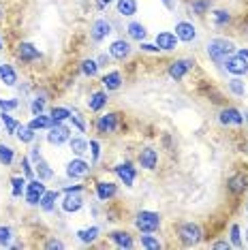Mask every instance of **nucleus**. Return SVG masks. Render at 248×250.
I'll list each match as a JSON object with an SVG mask.
<instances>
[{"instance_id": "obj_63", "label": "nucleus", "mask_w": 248, "mask_h": 250, "mask_svg": "<svg viewBox=\"0 0 248 250\" xmlns=\"http://www.w3.org/2000/svg\"><path fill=\"white\" fill-rule=\"evenodd\" d=\"M0 64H2V62H0Z\"/></svg>"}, {"instance_id": "obj_58", "label": "nucleus", "mask_w": 248, "mask_h": 250, "mask_svg": "<svg viewBox=\"0 0 248 250\" xmlns=\"http://www.w3.org/2000/svg\"><path fill=\"white\" fill-rule=\"evenodd\" d=\"M4 49V39H2V35H0V52Z\"/></svg>"}, {"instance_id": "obj_41", "label": "nucleus", "mask_w": 248, "mask_h": 250, "mask_svg": "<svg viewBox=\"0 0 248 250\" xmlns=\"http://www.w3.org/2000/svg\"><path fill=\"white\" fill-rule=\"evenodd\" d=\"M227 88H229V92L233 96H238V99L246 96V83H244V79L242 77H231L227 82Z\"/></svg>"}, {"instance_id": "obj_4", "label": "nucleus", "mask_w": 248, "mask_h": 250, "mask_svg": "<svg viewBox=\"0 0 248 250\" xmlns=\"http://www.w3.org/2000/svg\"><path fill=\"white\" fill-rule=\"evenodd\" d=\"M92 163H88L83 156H73L69 163L64 165V175L69 178L71 182H80V180H86L90 173H92Z\"/></svg>"}, {"instance_id": "obj_18", "label": "nucleus", "mask_w": 248, "mask_h": 250, "mask_svg": "<svg viewBox=\"0 0 248 250\" xmlns=\"http://www.w3.org/2000/svg\"><path fill=\"white\" fill-rule=\"evenodd\" d=\"M107 240H109L111 244H114L116 248H135L137 246V242H135V237L131 235V231H126V229H114V231H109L107 233Z\"/></svg>"}, {"instance_id": "obj_32", "label": "nucleus", "mask_w": 248, "mask_h": 250, "mask_svg": "<svg viewBox=\"0 0 248 250\" xmlns=\"http://www.w3.org/2000/svg\"><path fill=\"white\" fill-rule=\"evenodd\" d=\"M35 175H37L39 180H43V182H49V180H54L56 171H54L52 165H49V163L41 156V158H39V161L35 163Z\"/></svg>"}, {"instance_id": "obj_3", "label": "nucleus", "mask_w": 248, "mask_h": 250, "mask_svg": "<svg viewBox=\"0 0 248 250\" xmlns=\"http://www.w3.org/2000/svg\"><path fill=\"white\" fill-rule=\"evenodd\" d=\"M133 225L139 233H156L163 227V216L152 209H139L133 218Z\"/></svg>"}, {"instance_id": "obj_25", "label": "nucleus", "mask_w": 248, "mask_h": 250, "mask_svg": "<svg viewBox=\"0 0 248 250\" xmlns=\"http://www.w3.org/2000/svg\"><path fill=\"white\" fill-rule=\"evenodd\" d=\"M75 237L83 244V246H92V244H97L99 237H101V227L92 225V227H83V229H77V231H75Z\"/></svg>"}, {"instance_id": "obj_50", "label": "nucleus", "mask_w": 248, "mask_h": 250, "mask_svg": "<svg viewBox=\"0 0 248 250\" xmlns=\"http://www.w3.org/2000/svg\"><path fill=\"white\" fill-rule=\"evenodd\" d=\"M111 60H114V58L109 56V52H103V54H99V56H97V62H99L101 69H107V66L111 64Z\"/></svg>"}, {"instance_id": "obj_30", "label": "nucleus", "mask_w": 248, "mask_h": 250, "mask_svg": "<svg viewBox=\"0 0 248 250\" xmlns=\"http://www.w3.org/2000/svg\"><path fill=\"white\" fill-rule=\"evenodd\" d=\"M210 18H212V26L214 28H227L231 24V11L229 9H212L210 11Z\"/></svg>"}, {"instance_id": "obj_49", "label": "nucleus", "mask_w": 248, "mask_h": 250, "mask_svg": "<svg viewBox=\"0 0 248 250\" xmlns=\"http://www.w3.org/2000/svg\"><path fill=\"white\" fill-rule=\"evenodd\" d=\"M137 49H139V52H144V54H161L159 45H156V43H148V41H142Z\"/></svg>"}, {"instance_id": "obj_39", "label": "nucleus", "mask_w": 248, "mask_h": 250, "mask_svg": "<svg viewBox=\"0 0 248 250\" xmlns=\"http://www.w3.org/2000/svg\"><path fill=\"white\" fill-rule=\"evenodd\" d=\"M15 163V150L9 144H0V167H11Z\"/></svg>"}, {"instance_id": "obj_47", "label": "nucleus", "mask_w": 248, "mask_h": 250, "mask_svg": "<svg viewBox=\"0 0 248 250\" xmlns=\"http://www.w3.org/2000/svg\"><path fill=\"white\" fill-rule=\"evenodd\" d=\"M15 109H20V99H13V96L2 99L0 96V111H15Z\"/></svg>"}, {"instance_id": "obj_5", "label": "nucleus", "mask_w": 248, "mask_h": 250, "mask_svg": "<svg viewBox=\"0 0 248 250\" xmlns=\"http://www.w3.org/2000/svg\"><path fill=\"white\" fill-rule=\"evenodd\" d=\"M118 126H120V113L118 111H105L94 120V130H97L99 137H107V135H114Z\"/></svg>"}, {"instance_id": "obj_38", "label": "nucleus", "mask_w": 248, "mask_h": 250, "mask_svg": "<svg viewBox=\"0 0 248 250\" xmlns=\"http://www.w3.org/2000/svg\"><path fill=\"white\" fill-rule=\"evenodd\" d=\"M188 9H190V13L193 15H197V18H204L206 13H210L212 0H190Z\"/></svg>"}, {"instance_id": "obj_61", "label": "nucleus", "mask_w": 248, "mask_h": 250, "mask_svg": "<svg viewBox=\"0 0 248 250\" xmlns=\"http://www.w3.org/2000/svg\"><path fill=\"white\" fill-rule=\"evenodd\" d=\"M244 233H246V235H244V242L248 244V227H246V231H244Z\"/></svg>"}, {"instance_id": "obj_36", "label": "nucleus", "mask_w": 248, "mask_h": 250, "mask_svg": "<svg viewBox=\"0 0 248 250\" xmlns=\"http://www.w3.org/2000/svg\"><path fill=\"white\" fill-rule=\"evenodd\" d=\"M52 124H54V122H52V118H49V113H47V116H45V113H39V116H32V118H30L28 126L39 133V130H47L49 126H52Z\"/></svg>"}, {"instance_id": "obj_14", "label": "nucleus", "mask_w": 248, "mask_h": 250, "mask_svg": "<svg viewBox=\"0 0 248 250\" xmlns=\"http://www.w3.org/2000/svg\"><path fill=\"white\" fill-rule=\"evenodd\" d=\"M107 52L109 56L118 62H124L131 58L133 54V45H131V39H114V41L109 43V47H107Z\"/></svg>"}, {"instance_id": "obj_21", "label": "nucleus", "mask_w": 248, "mask_h": 250, "mask_svg": "<svg viewBox=\"0 0 248 250\" xmlns=\"http://www.w3.org/2000/svg\"><path fill=\"white\" fill-rule=\"evenodd\" d=\"M154 43L159 45L161 52H176L178 45H180L176 32H171V30H161V32H156Z\"/></svg>"}, {"instance_id": "obj_27", "label": "nucleus", "mask_w": 248, "mask_h": 250, "mask_svg": "<svg viewBox=\"0 0 248 250\" xmlns=\"http://www.w3.org/2000/svg\"><path fill=\"white\" fill-rule=\"evenodd\" d=\"M126 37L131 39V41L142 43V41L148 39V28H145V24H142V21L133 20V21H128L126 24Z\"/></svg>"}, {"instance_id": "obj_48", "label": "nucleus", "mask_w": 248, "mask_h": 250, "mask_svg": "<svg viewBox=\"0 0 248 250\" xmlns=\"http://www.w3.org/2000/svg\"><path fill=\"white\" fill-rule=\"evenodd\" d=\"M90 154H92V165H97L99 163V158H101V144H99V139H90Z\"/></svg>"}, {"instance_id": "obj_51", "label": "nucleus", "mask_w": 248, "mask_h": 250, "mask_svg": "<svg viewBox=\"0 0 248 250\" xmlns=\"http://www.w3.org/2000/svg\"><path fill=\"white\" fill-rule=\"evenodd\" d=\"M45 248H49V250L58 248V250H62V248H66V244L62 242V240H56V237H52V240H47V242H45Z\"/></svg>"}, {"instance_id": "obj_28", "label": "nucleus", "mask_w": 248, "mask_h": 250, "mask_svg": "<svg viewBox=\"0 0 248 250\" xmlns=\"http://www.w3.org/2000/svg\"><path fill=\"white\" fill-rule=\"evenodd\" d=\"M69 150L73 156H86L90 152V141L83 135H75V137L69 139Z\"/></svg>"}, {"instance_id": "obj_19", "label": "nucleus", "mask_w": 248, "mask_h": 250, "mask_svg": "<svg viewBox=\"0 0 248 250\" xmlns=\"http://www.w3.org/2000/svg\"><path fill=\"white\" fill-rule=\"evenodd\" d=\"M218 122L223 126H242L244 124V111H240L238 107H223L218 113Z\"/></svg>"}, {"instance_id": "obj_10", "label": "nucleus", "mask_w": 248, "mask_h": 250, "mask_svg": "<svg viewBox=\"0 0 248 250\" xmlns=\"http://www.w3.org/2000/svg\"><path fill=\"white\" fill-rule=\"evenodd\" d=\"M15 56H18V60L21 62V64H32V62L43 58L41 49H39L35 43H30V41H20L18 47H15Z\"/></svg>"}, {"instance_id": "obj_46", "label": "nucleus", "mask_w": 248, "mask_h": 250, "mask_svg": "<svg viewBox=\"0 0 248 250\" xmlns=\"http://www.w3.org/2000/svg\"><path fill=\"white\" fill-rule=\"evenodd\" d=\"M20 167H21V173H24L28 180H30V178H37V175H35V165H32L30 156H21Z\"/></svg>"}, {"instance_id": "obj_35", "label": "nucleus", "mask_w": 248, "mask_h": 250, "mask_svg": "<svg viewBox=\"0 0 248 250\" xmlns=\"http://www.w3.org/2000/svg\"><path fill=\"white\" fill-rule=\"evenodd\" d=\"M15 137L20 139V144H26V146H30V144H35V139H37V130H32L28 124L21 122L20 124V128L15 130Z\"/></svg>"}, {"instance_id": "obj_2", "label": "nucleus", "mask_w": 248, "mask_h": 250, "mask_svg": "<svg viewBox=\"0 0 248 250\" xmlns=\"http://www.w3.org/2000/svg\"><path fill=\"white\" fill-rule=\"evenodd\" d=\"M176 233H178V242L186 248H193V246H199L204 242V229H201L199 223H193V220H184L176 227Z\"/></svg>"}, {"instance_id": "obj_23", "label": "nucleus", "mask_w": 248, "mask_h": 250, "mask_svg": "<svg viewBox=\"0 0 248 250\" xmlns=\"http://www.w3.org/2000/svg\"><path fill=\"white\" fill-rule=\"evenodd\" d=\"M60 197H62V192L60 190H56V188H52V190H45V195L41 197V201H39V209H41L43 214H52V212H56V206H58V201H60Z\"/></svg>"}, {"instance_id": "obj_29", "label": "nucleus", "mask_w": 248, "mask_h": 250, "mask_svg": "<svg viewBox=\"0 0 248 250\" xmlns=\"http://www.w3.org/2000/svg\"><path fill=\"white\" fill-rule=\"evenodd\" d=\"M139 11V2L137 0H116V13L120 18H133Z\"/></svg>"}, {"instance_id": "obj_40", "label": "nucleus", "mask_w": 248, "mask_h": 250, "mask_svg": "<svg viewBox=\"0 0 248 250\" xmlns=\"http://www.w3.org/2000/svg\"><path fill=\"white\" fill-rule=\"evenodd\" d=\"M69 122L73 128H77L80 133H86L88 130V124H86V116L80 111V109H71V116H69Z\"/></svg>"}, {"instance_id": "obj_1", "label": "nucleus", "mask_w": 248, "mask_h": 250, "mask_svg": "<svg viewBox=\"0 0 248 250\" xmlns=\"http://www.w3.org/2000/svg\"><path fill=\"white\" fill-rule=\"evenodd\" d=\"M235 49H238V47H235V43L231 41V39H227V37H214L206 45L207 58H210L216 66H223V62L227 60L229 56H233Z\"/></svg>"}, {"instance_id": "obj_34", "label": "nucleus", "mask_w": 248, "mask_h": 250, "mask_svg": "<svg viewBox=\"0 0 248 250\" xmlns=\"http://www.w3.org/2000/svg\"><path fill=\"white\" fill-rule=\"evenodd\" d=\"M0 124L4 126V133L7 135H15V130L20 128V120L11 116V111H0Z\"/></svg>"}, {"instance_id": "obj_24", "label": "nucleus", "mask_w": 248, "mask_h": 250, "mask_svg": "<svg viewBox=\"0 0 248 250\" xmlns=\"http://www.w3.org/2000/svg\"><path fill=\"white\" fill-rule=\"evenodd\" d=\"M101 86L107 92H116V90H120L124 86V77L120 71H107L103 77H101Z\"/></svg>"}, {"instance_id": "obj_54", "label": "nucleus", "mask_w": 248, "mask_h": 250, "mask_svg": "<svg viewBox=\"0 0 248 250\" xmlns=\"http://www.w3.org/2000/svg\"><path fill=\"white\" fill-rule=\"evenodd\" d=\"M212 248H231V244H229V240H218L212 244Z\"/></svg>"}, {"instance_id": "obj_60", "label": "nucleus", "mask_w": 248, "mask_h": 250, "mask_svg": "<svg viewBox=\"0 0 248 250\" xmlns=\"http://www.w3.org/2000/svg\"><path fill=\"white\" fill-rule=\"evenodd\" d=\"M244 124H246V126H248V109L244 111Z\"/></svg>"}, {"instance_id": "obj_13", "label": "nucleus", "mask_w": 248, "mask_h": 250, "mask_svg": "<svg viewBox=\"0 0 248 250\" xmlns=\"http://www.w3.org/2000/svg\"><path fill=\"white\" fill-rule=\"evenodd\" d=\"M111 32H114V24H111L109 20H105V18H99V20H94L92 24H90V39H92L94 43L107 41V39L111 37Z\"/></svg>"}, {"instance_id": "obj_33", "label": "nucleus", "mask_w": 248, "mask_h": 250, "mask_svg": "<svg viewBox=\"0 0 248 250\" xmlns=\"http://www.w3.org/2000/svg\"><path fill=\"white\" fill-rule=\"evenodd\" d=\"M80 71H82V75H83V77L92 79V77H97V75H99L101 66H99L97 58H83V60L80 62Z\"/></svg>"}, {"instance_id": "obj_42", "label": "nucleus", "mask_w": 248, "mask_h": 250, "mask_svg": "<svg viewBox=\"0 0 248 250\" xmlns=\"http://www.w3.org/2000/svg\"><path fill=\"white\" fill-rule=\"evenodd\" d=\"M69 116H71V109H69V107L54 105L52 109H49V118H52V122H54V124H58V122H66V120H69Z\"/></svg>"}, {"instance_id": "obj_43", "label": "nucleus", "mask_w": 248, "mask_h": 250, "mask_svg": "<svg viewBox=\"0 0 248 250\" xmlns=\"http://www.w3.org/2000/svg\"><path fill=\"white\" fill-rule=\"evenodd\" d=\"M229 244L231 248H242L244 246V237H242V227L238 223H233L229 227Z\"/></svg>"}, {"instance_id": "obj_15", "label": "nucleus", "mask_w": 248, "mask_h": 250, "mask_svg": "<svg viewBox=\"0 0 248 250\" xmlns=\"http://www.w3.org/2000/svg\"><path fill=\"white\" fill-rule=\"evenodd\" d=\"M137 165L145 171H156L159 169V150L152 146H144L137 154Z\"/></svg>"}, {"instance_id": "obj_31", "label": "nucleus", "mask_w": 248, "mask_h": 250, "mask_svg": "<svg viewBox=\"0 0 248 250\" xmlns=\"http://www.w3.org/2000/svg\"><path fill=\"white\" fill-rule=\"evenodd\" d=\"M11 197L13 199H21L26 192V184H28V178L24 173H18V175H11Z\"/></svg>"}, {"instance_id": "obj_55", "label": "nucleus", "mask_w": 248, "mask_h": 250, "mask_svg": "<svg viewBox=\"0 0 248 250\" xmlns=\"http://www.w3.org/2000/svg\"><path fill=\"white\" fill-rule=\"evenodd\" d=\"M161 2L165 4L167 11H173V9H176V0H161Z\"/></svg>"}, {"instance_id": "obj_45", "label": "nucleus", "mask_w": 248, "mask_h": 250, "mask_svg": "<svg viewBox=\"0 0 248 250\" xmlns=\"http://www.w3.org/2000/svg\"><path fill=\"white\" fill-rule=\"evenodd\" d=\"M13 229L9 225H0V248H9L13 242Z\"/></svg>"}, {"instance_id": "obj_7", "label": "nucleus", "mask_w": 248, "mask_h": 250, "mask_svg": "<svg viewBox=\"0 0 248 250\" xmlns=\"http://www.w3.org/2000/svg\"><path fill=\"white\" fill-rule=\"evenodd\" d=\"M195 64L197 62L193 58H176L173 62H169L167 75H169V79H173V82H182V79L195 69Z\"/></svg>"}, {"instance_id": "obj_12", "label": "nucleus", "mask_w": 248, "mask_h": 250, "mask_svg": "<svg viewBox=\"0 0 248 250\" xmlns=\"http://www.w3.org/2000/svg\"><path fill=\"white\" fill-rule=\"evenodd\" d=\"M118 192H120V188H118V184L114 180H97L94 182V195H97V199L101 203L114 201L118 197Z\"/></svg>"}, {"instance_id": "obj_11", "label": "nucleus", "mask_w": 248, "mask_h": 250, "mask_svg": "<svg viewBox=\"0 0 248 250\" xmlns=\"http://www.w3.org/2000/svg\"><path fill=\"white\" fill-rule=\"evenodd\" d=\"M111 171L116 173V178L122 182L126 188H133V184H135V178H137V167L131 163V161H122V163H118L111 167Z\"/></svg>"}, {"instance_id": "obj_8", "label": "nucleus", "mask_w": 248, "mask_h": 250, "mask_svg": "<svg viewBox=\"0 0 248 250\" xmlns=\"http://www.w3.org/2000/svg\"><path fill=\"white\" fill-rule=\"evenodd\" d=\"M45 190H47V186H45V182H43V180L30 178V180H28V184H26V192H24V201H26V206L37 208V206H39V201H41V197L45 195Z\"/></svg>"}, {"instance_id": "obj_56", "label": "nucleus", "mask_w": 248, "mask_h": 250, "mask_svg": "<svg viewBox=\"0 0 248 250\" xmlns=\"http://www.w3.org/2000/svg\"><path fill=\"white\" fill-rule=\"evenodd\" d=\"M235 54H238L240 58H246V60H248V49H244V47H238V49H235Z\"/></svg>"}, {"instance_id": "obj_9", "label": "nucleus", "mask_w": 248, "mask_h": 250, "mask_svg": "<svg viewBox=\"0 0 248 250\" xmlns=\"http://www.w3.org/2000/svg\"><path fill=\"white\" fill-rule=\"evenodd\" d=\"M58 206L64 214H77L86 206V199H83V192H64L60 197Z\"/></svg>"}, {"instance_id": "obj_16", "label": "nucleus", "mask_w": 248, "mask_h": 250, "mask_svg": "<svg viewBox=\"0 0 248 250\" xmlns=\"http://www.w3.org/2000/svg\"><path fill=\"white\" fill-rule=\"evenodd\" d=\"M173 30H176V37L180 43H195L197 37H199V30H197V26L193 21L188 20H180L176 26H173Z\"/></svg>"}, {"instance_id": "obj_17", "label": "nucleus", "mask_w": 248, "mask_h": 250, "mask_svg": "<svg viewBox=\"0 0 248 250\" xmlns=\"http://www.w3.org/2000/svg\"><path fill=\"white\" fill-rule=\"evenodd\" d=\"M223 69L227 71L231 77H246L248 75V60L240 58L238 54H233L223 62Z\"/></svg>"}, {"instance_id": "obj_22", "label": "nucleus", "mask_w": 248, "mask_h": 250, "mask_svg": "<svg viewBox=\"0 0 248 250\" xmlns=\"http://www.w3.org/2000/svg\"><path fill=\"white\" fill-rule=\"evenodd\" d=\"M227 190L231 192V195L240 197L244 195V192L248 190V175L246 173H233L227 178Z\"/></svg>"}, {"instance_id": "obj_59", "label": "nucleus", "mask_w": 248, "mask_h": 250, "mask_svg": "<svg viewBox=\"0 0 248 250\" xmlns=\"http://www.w3.org/2000/svg\"><path fill=\"white\" fill-rule=\"evenodd\" d=\"M4 20V9H2V4H0V21Z\"/></svg>"}, {"instance_id": "obj_44", "label": "nucleus", "mask_w": 248, "mask_h": 250, "mask_svg": "<svg viewBox=\"0 0 248 250\" xmlns=\"http://www.w3.org/2000/svg\"><path fill=\"white\" fill-rule=\"evenodd\" d=\"M47 109V96L45 94H37L30 99V113L32 116H39V113H45Z\"/></svg>"}, {"instance_id": "obj_57", "label": "nucleus", "mask_w": 248, "mask_h": 250, "mask_svg": "<svg viewBox=\"0 0 248 250\" xmlns=\"http://www.w3.org/2000/svg\"><path fill=\"white\" fill-rule=\"evenodd\" d=\"M99 2H103V4H105V7H109V4H114V2H116V0H99Z\"/></svg>"}, {"instance_id": "obj_62", "label": "nucleus", "mask_w": 248, "mask_h": 250, "mask_svg": "<svg viewBox=\"0 0 248 250\" xmlns=\"http://www.w3.org/2000/svg\"><path fill=\"white\" fill-rule=\"evenodd\" d=\"M246 214H248V201H246Z\"/></svg>"}, {"instance_id": "obj_20", "label": "nucleus", "mask_w": 248, "mask_h": 250, "mask_svg": "<svg viewBox=\"0 0 248 250\" xmlns=\"http://www.w3.org/2000/svg\"><path fill=\"white\" fill-rule=\"evenodd\" d=\"M107 103H109V92L107 90H92V92L88 94V99H86V105H88V109L92 111V113H101L107 107Z\"/></svg>"}, {"instance_id": "obj_52", "label": "nucleus", "mask_w": 248, "mask_h": 250, "mask_svg": "<svg viewBox=\"0 0 248 250\" xmlns=\"http://www.w3.org/2000/svg\"><path fill=\"white\" fill-rule=\"evenodd\" d=\"M28 156H30V161H32V165H35V163L39 161V158H41V156H43V154H41V146H37V144H35V146H32V147H30V154H28Z\"/></svg>"}, {"instance_id": "obj_6", "label": "nucleus", "mask_w": 248, "mask_h": 250, "mask_svg": "<svg viewBox=\"0 0 248 250\" xmlns=\"http://www.w3.org/2000/svg\"><path fill=\"white\" fill-rule=\"evenodd\" d=\"M71 133H73L71 126H66L64 122H58V124H52V126L47 128V135H45V139H47L49 146L60 147V146L69 144V139L73 137Z\"/></svg>"}, {"instance_id": "obj_37", "label": "nucleus", "mask_w": 248, "mask_h": 250, "mask_svg": "<svg viewBox=\"0 0 248 250\" xmlns=\"http://www.w3.org/2000/svg\"><path fill=\"white\" fill-rule=\"evenodd\" d=\"M139 246L145 248V250H161L163 242L154 235V233H142V235H139Z\"/></svg>"}, {"instance_id": "obj_53", "label": "nucleus", "mask_w": 248, "mask_h": 250, "mask_svg": "<svg viewBox=\"0 0 248 250\" xmlns=\"http://www.w3.org/2000/svg\"><path fill=\"white\" fill-rule=\"evenodd\" d=\"M83 190H86L83 184H69V186H64V188H60V192H83Z\"/></svg>"}, {"instance_id": "obj_26", "label": "nucleus", "mask_w": 248, "mask_h": 250, "mask_svg": "<svg viewBox=\"0 0 248 250\" xmlns=\"http://www.w3.org/2000/svg\"><path fill=\"white\" fill-rule=\"evenodd\" d=\"M18 82H20V75H18V71H15V66L9 64V62H2V64H0V83L7 88H15Z\"/></svg>"}]
</instances>
